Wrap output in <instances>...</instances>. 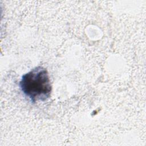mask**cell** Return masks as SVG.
Masks as SVG:
<instances>
[{"instance_id": "obj_1", "label": "cell", "mask_w": 146, "mask_h": 146, "mask_svg": "<svg viewBox=\"0 0 146 146\" xmlns=\"http://www.w3.org/2000/svg\"><path fill=\"white\" fill-rule=\"evenodd\" d=\"M19 86L23 94L33 103L47 100L52 91L48 72L42 66L36 67L24 74Z\"/></svg>"}]
</instances>
